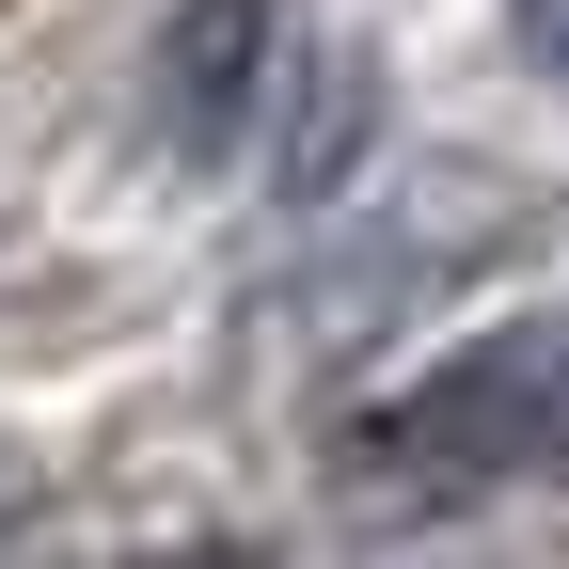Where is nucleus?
I'll use <instances>...</instances> for the list:
<instances>
[{
    "mask_svg": "<svg viewBox=\"0 0 569 569\" xmlns=\"http://www.w3.org/2000/svg\"><path fill=\"white\" fill-rule=\"evenodd\" d=\"M553 475H569V317H490L348 427L365 507H490V490H553Z\"/></svg>",
    "mask_w": 569,
    "mask_h": 569,
    "instance_id": "obj_1",
    "label": "nucleus"
},
{
    "mask_svg": "<svg viewBox=\"0 0 569 569\" xmlns=\"http://www.w3.org/2000/svg\"><path fill=\"white\" fill-rule=\"evenodd\" d=\"M522 238H538V222H522V190L490 174V159H427V174H396L380 206L332 190V253L301 269V365H348V348L411 332L427 301L490 284Z\"/></svg>",
    "mask_w": 569,
    "mask_h": 569,
    "instance_id": "obj_2",
    "label": "nucleus"
},
{
    "mask_svg": "<svg viewBox=\"0 0 569 569\" xmlns=\"http://www.w3.org/2000/svg\"><path fill=\"white\" fill-rule=\"evenodd\" d=\"M284 48H301V32H284V0H174L159 48H142V127H159V159H190V174L253 159Z\"/></svg>",
    "mask_w": 569,
    "mask_h": 569,
    "instance_id": "obj_3",
    "label": "nucleus"
},
{
    "mask_svg": "<svg viewBox=\"0 0 569 569\" xmlns=\"http://www.w3.org/2000/svg\"><path fill=\"white\" fill-rule=\"evenodd\" d=\"M365 127H380V80H365V63H348V48H284V80H269V127H253V159H269V190H284V206L317 222V206L348 190V159H365Z\"/></svg>",
    "mask_w": 569,
    "mask_h": 569,
    "instance_id": "obj_4",
    "label": "nucleus"
},
{
    "mask_svg": "<svg viewBox=\"0 0 569 569\" xmlns=\"http://www.w3.org/2000/svg\"><path fill=\"white\" fill-rule=\"evenodd\" d=\"M17 538H48V459L0 443V553H17Z\"/></svg>",
    "mask_w": 569,
    "mask_h": 569,
    "instance_id": "obj_5",
    "label": "nucleus"
},
{
    "mask_svg": "<svg viewBox=\"0 0 569 569\" xmlns=\"http://www.w3.org/2000/svg\"><path fill=\"white\" fill-rule=\"evenodd\" d=\"M507 32H522V63L569 96V0H507Z\"/></svg>",
    "mask_w": 569,
    "mask_h": 569,
    "instance_id": "obj_6",
    "label": "nucleus"
}]
</instances>
